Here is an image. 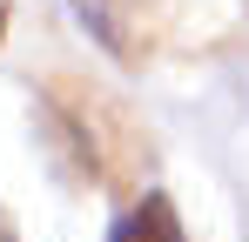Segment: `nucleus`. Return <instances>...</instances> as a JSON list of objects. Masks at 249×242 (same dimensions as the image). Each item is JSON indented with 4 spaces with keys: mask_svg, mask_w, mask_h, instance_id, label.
I'll return each instance as SVG.
<instances>
[{
    "mask_svg": "<svg viewBox=\"0 0 249 242\" xmlns=\"http://www.w3.org/2000/svg\"><path fill=\"white\" fill-rule=\"evenodd\" d=\"M108 242H189V236H182L175 202H168L162 189H148V195H142L122 222H115V236H108Z\"/></svg>",
    "mask_w": 249,
    "mask_h": 242,
    "instance_id": "nucleus-1",
    "label": "nucleus"
},
{
    "mask_svg": "<svg viewBox=\"0 0 249 242\" xmlns=\"http://www.w3.org/2000/svg\"><path fill=\"white\" fill-rule=\"evenodd\" d=\"M0 242H20V236H14V222H7V208H0Z\"/></svg>",
    "mask_w": 249,
    "mask_h": 242,
    "instance_id": "nucleus-2",
    "label": "nucleus"
}]
</instances>
